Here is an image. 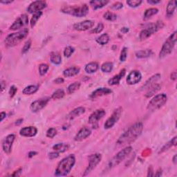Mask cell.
Wrapping results in <instances>:
<instances>
[{
  "instance_id": "obj_1",
  "label": "cell",
  "mask_w": 177,
  "mask_h": 177,
  "mask_svg": "<svg viewBox=\"0 0 177 177\" xmlns=\"http://www.w3.org/2000/svg\"><path fill=\"white\" fill-rule=\"evenodd\" d=\"M142 129L143 125L142 123H135L119 137L116 145L119 147H122L134 142L141 136Z\"/></svg>"
},
{
  "instance_id": "obj_2",
  "label": "cell",
  "mask_w": 177,
  "mask_h": 177,
  "mask_svg": "<svg viewBox=\"0 0 177 177\" xmlns=\"http://www.w3.org/2000/svg\"><path fill=\"white\" fill-rule=\"evenodd\" d=\"M76 163V157L73 154H71L60 161L55 171V175L57 176H67L70 173Z\"/></svg>"
},
{
  "instance_id": "obj_3",
  "label": "cell",
  "mask_w": 177,
  "mask_h": 177,
  "mask_svg": "<svg viewBox=\"0 0 177 177\" xmlns=\"http://www.w3.org/2000/svg\"><path fill=\"white\" fill-rule=\"evenodd\" d=\"M61 11L76 17H83L89 13V6L85 4L80 6H65L61 9Z\"/></svg>"
},
{
  "instance_id": "obj_4",
  "label": "cell",
  "mask_w": 177,
  "mask_h": 177,
  "mask_svg": "<svg viewBox=\"0 0 177 177\" xmlns=\"http://www.w3.org/2000/svg\"><path fill=\"white\" fill-rule=\"evenodd\" d=\"M28 34V30L27 28H24L17 33L10 34L5 39V45L7 47H13L16 46L27 37Z\"/></svg>"
},
{
  "instance_id": "obj_5",
  "label": "cell",
  "mask_w": 177,
  "mask_h": 177,
  "mask_svg": "<svg viewBox=\"0 0 177 177\" xmlns=\"http://www.w3.org/2000/svg\"><path fill=\"white\" fill-rule=\"evenodd\" d=\"M176 43V31H174V32L169 37L167 40L164 42V44H163L162 49H161L159 53V57L163 58L170 55L171 51H172Z\"/></svg>"
},
{
  "instance_id": "obj_6",
  "label": "cell",
  "mask_w": 177,
  "mask_h": 177,
  "mask_svg": "<svg viewBox=\"0 0 177 177\" xmlns=\"http://www.w3.org/2000/svg\"><path fill=\"white\" fill-rule=\"evenodd\" d=\"M131 151L132 147L131 146L126 147L125 148L120 150L119 152H118L117 154L110 160L109 164H108V168L112 169L116 167V166H117L118 165H119L122 161H123L128 157V155L130 154Z\"/></svg>"
},
{
  "instance_id": "obj_7",
  "label": "cell",
  "mask_w": 177,
  "mask_h": 177,
  "mask_svg": "<svg viewBox=\"0 0 177 177\" xmlns=\"http://www.w3.org/2000/svg\"><path fill=\"white\" fill-rule=\"evenodd\" d=\"M168 97L165 94H160L155 96L150 100L147 109L150 112H154L159 109L164 105L167 102Z\"/></svg>"
},
{
  "instance_id": "obj_8",
  "label": "cell",
  "mask_w": 177,
  "mask_h": 177,
  "mask_svg": "<svg viewBox=\"0 0 177 177\" xmlns=\"http://www.w3.org/2000/svg\"><path fill=\"white\" fill-rule=\"evenodd\" d=\"M163 26V23L161 22H157V23L154 24H150L147 26L146 28L143 29L141 31V32L140 33L139 38L141 41L145 40L147 38H149L152 34L155 33L156 32L162 28Z\"/></svg>"
},
{
  "instance_id": "obj_9",
  "label": "cell",
  "mask_w": 177,
  "mask_h": 177,
  "mask_svg": "<svg viewBox=\"0 0 177 177\" xmlns=\"http://www.w3.org/2000/svg\"><path fill=\"white\" fill-rule=\"evenodd\" d=\"M102 160V155L100 154H94L89 156V165L84 171V176H87L91 171L96 168Z\"/></svg>"
},
{
  "instance_id": "obj_10",
  "label": "cell",
  "mask_w": 177,
  "mask_h": 177,
  "mask_svg": "<svg viewBox=\"0 0 177 177\" xmlns=\"http://www.w3.org/2000/svg\"><path fill=\"white\" fill-rule=\"evenodd\" d=\"M122 112H123L122 107L117 108V109L113 112L112 115L106 120V122H105L104 125L105 129H108L112 128V127L118 122V120L120 119V116L122 115Z\"/></svg>"
},
{
  "instance_id": "obj_11",
  "label": "cell",
  "mask_w": 177,
  "mask_h": 177,
  "mask_svg": "<svg viewBox=\"0 0 177 177\" xmlns=\"http://www.w3.org/2000/svg\"><path fill=\"white\" fill-rule=\"evenodd\" d=\"M105 114H106V112H105L104 109H99L96 110L89 116V123L91 124L92 127H93V128H97L98 127V121L100 119H102V118L104 117Z\"/></svg>"
},
{
  "instance_id": "obj_12",
  "label": "cell",
  "mask_w": 177,
  "mask_h": 177,
  "mask_svg": "<svg viewBox=\"0 0 177 177\" xmlns=\"http://www.w3.org/2000/svg\"><path fill=\"white\" fill-rule=\"evenodd\" d=\"M49 100L50 98L49 97L42 98L37 100L31 103L30 106V109L32 112L34 113L38 112L46 106V105L49 103Z\"/></svg>"
},
{
  "instance_id": "obj_13",
  "label": "cell",
  "mask_w": 177,
  "mask_h": 177,
  "mask_svg": "<svg viewBox=\"0 0 177 177\" xmlns=\"http://www.w3.org/2000/svg\"><path fill=\"white\" fill-rule=\"evenodd\" d=\"M15 136L14 134H9L4 139L2 142V149L6 154H10L12 151V146L15 141Z\"/></svg>"
},
{
  "instance_id": "obj_14",
  "label": "cell",
  "mask_w": 177,
  "mask_h": 177,
  "mask_svg": "<svg viewBox=\"0 0 177 177\" xmlns=\"http://www.w3.org/2000/svg\"><path fill=\"white\" fill-rule=\"evenodd\" d=\"M47 4L45 1H35L31 3L27 9V11L29 13H34L41 11L42 10L45 9Z\"/></svg>"
},
{
  "instance_id": "obj_15",
  "label": "cell",
  "mask_w": 177,
  "mask_h": 177,
  "mask_svg": "<svg viewBox=\"0 0 177 177\" xmlns=\"http://www.w3.org/2000/svg\"><path fill=\"white\" fill-rule=\"evenodd\" d=\"M28 17L26 15H22L19 17L17 19L13 22V24L10 26V30L11 31H16L18 29L21 28L23 26L28 24Z\"/></svg>"
},
{
  "instance_id": "obj_16",
  "label": "cell",
  "mask_w": 177,
  "mask_h": 177,
  "mask_svg": "<svg viewBox=\"0 0 177 177\" xmlns=\"http://www.w3.org/2000/svg\"><path fill=\"white\" fill-rule=\"evenodd\" d=\"M142 78V75L140 71L134 70L131 71L130 73H129V75L127 77V83L129 85H134V84H136L137 83H138L141 80Z\"/></svg>"
},
{
  "instance_id": "obj_17",
  "label": "cell",
  "mask_w": 177,
  "mask_h": 177,
  "mask_svg": "<svg viewBox=\"0 0 177 177\" xmlns=\"http://www.w3.org/2000/svg\"><path fill=\"white\" fill-rule=\"evenodd\" d=\"M95 24L94 21L85 20L75 24L73 25V28L78 31H85L91 28Z\"/></svg>"
},
{
  "instance_id": "obj_18",
  "label": "cell",
  "mask_w": 177,
  "mask_h": 177,
  "mask_svg": "<svg viewBox=\"0 0 177 177\" xmlns=\"http://www.w3.org/2000/svg\"><path fill=\"white\" fill-rule=\"evenodd\" d=\"M38 133V129L35 127H25L20 129V134L24 137H33Z\"/></svg>"
},
{
  "instance_id": "obj_19",
  "label": "cell",
  "mask_w": 177,
  "mask_h": 177,
  "mask_svg": "<svg viewBox=\"0 0 177 177\" xmlns=\"http://www.w3.org/2000/svg\"><path fill=\"white\" fill-rule=\"evenodd\" d=\"M91 129L84 127L82 128L78 132V134H76V136H75L74 140L78 142L82 141H83V140L86 139L87 138H88V137L91 135Z\"/></svg>"
},
{
  "instance_id": "obj_20",
  "label": "cell",
  "mask_w": 177,
  "mask_h": 177,
  "mask_svg": "<svg viewBox=\"0 0 177 177\" xmlns=\"http://www.w3.org/2000/svg\"><path fill=\"white\" fill-rule=\"evenodd\" d=\"M160 77H161V76L160 74H159V73H157V74L152 76V77L149 78V79H148V80L146 81V83H145L141 87V89H140V90L142 91V90H145V89H149V88H151V87L153 85H154L159 80Z\"/></svg>"
},
{
  "instance_id": "obj_21",
  "label": "cell",
  "mask_w": 177,
  "mask_h": 177,
  "mask_svg": "<svg viewBox=\"0 0 177 177\" xmlns=\"http://www.w3.org/2000/svg\"><path fill=\"white\" fill-rule=\"evenodd\" d=\"M112 93V91L110 89L105 88V87H102V88H98L93 91L90 95L91 98H96L101 97L103 96H106V95L110 94Z\"/></svg>"
},
{
  "instance_id": "obj_22",
  "label": "cell",
  "mask_w": 177,
  "mask_h": 177,
  "mask_svg": "<svg viewBox=\"0 0 177 177\" xmlns=\"http://www.w3.org/2000/svg\"><path fill=\"white\" fill-rule=\"evenodd\" d=\"M84 113H85V108L83 107H79L78 108H76L73 111H71L68 114L67 118L68 120H71L75 119L76 118L79 117V116L83 115Z\"/></svg>"
},
{
  "instance_id": "obj_23",
  "label": "cell",
  "mask_w": 177,
  "mask_h": 177,
  "mask_svg": "<svg viewBox=\"0 0 177 177\" xmlns=\"http://www.w3.org/2000/svg\"><path fill=\"white\" fill-rule=\"evenodd\" d=\"M125 73L126 70L125 68H123V69L120 71V73H118V74L114 76L113 78L109 79V81H108V83H109V85H116V84H118L120 83L121 79L125 76Z\"/></svg>"
},
{
  "instance_id": "obj_24",
  "label": "cell",
  "mask_w": 177,
  "mask_h": 177,
  "mask_svg": "<svg viewBox=\"0 0 177 177\" xmlns=\"http://www.w3.org/2000/svg\"><path fill=\"white\" fill-rule=\"evenodd\" d=\"M80 69L79 67H70V68H67V69H65L64 71H63V75L67 78L73 77V76L78 75L79 72H80Z\"/></svg>"
},
{
  "instance_id": "obj_25",
  "label": "cell",
  "mask_w": 177,
  "mask_h": 177,
  "mask_svg": "<svg viewBox=\"0 0 177 177\" xmlns=\"http://www.w3.org/2000/svg\"><path fill=\"white\" fill-rule=\"evenodd\" d=\"M108 3H109V1H107V0H94L89 2V4L94 10L101 9L106 6Z\"/></svg>"
},
{
  "instance_id": "obj_26",
  "label": "cell",
  "mask_w": 177,
  "mask_h": 177,
  "mask_svg": "<svg viewBox=\"0 0 177 177\" xmlns=\"http://www.w3.org/2000/svg\"><path fill=\"white\" fill-rule=\"evenodd\" d=\"M99 68V65L97 62H90L85 66L84 70L87 73H94L96 72Z\"/></svg>"
},
{
  "instance_id": "obj_27",
  "label": "cell",
  "mask_w": 177,
  "mask_h": 177,
  "mask_svg": "<svg viewBox=\"0 0 177 177\" xmlns=\"http://www.w3.org/2000/svg\"><path fill=\"white\" fill-rule=\"evenodd\" d=\"M50 60L53 63V64L58 65L61 64L62 62V57L60 53L57 52H52L51 55H50Z\"/></svg>"
},
{
  "instance_id": "obj_28",
  "label": "cell",
  "mask_w": 177,
  "mask_h": 177,
  "mask_svg": "<svg viewBox=\"0 0 177 177\" xmlns=\"http://www.w3.org/2000/svg\"><path fill=\"white\" fill-rule=\"evenodd\" d=\"M158 13V10L157 9H156V8H151V9H147L144 13L143 20L145 21L148 20L152 16L157 15Z\"/></svg>"
},
{
  "instance_id": "obj_29",
  "label": "cell",
  "mask_w": 177,
  "mask_h": 177,
  "mask_svg": "<svg viewBox=\"0 0 177 177\" xmlns=\"http://www.w3.org/2000/svg\"><path fill=\"white\" fill-rule=\"evenodd\" d=\"M153 54V52L151 49H145L141 50L136 53V56L138 58H146L151 56Z\"/></svg>"
},
{
  "instance_id": "obj_30",
  "label": "cell",
  "mask_w": 177,
  "mask_h": 177,
  "mask_svg": "<svg viewBox=\"0 0 177 177\" xmlns=\"http://www.w3.org/2000/svg\"><path fill=\"white\" fill-rule=\"evenodd\" d=\"M39 87L38 85H29L25 87L22 91V94L24 95H32L38 91Z\"/></svg>"
},
{
  "instance_id": "obj_31",
  "label": "cell",
  "mask_w": 177,
  "mask_h": 177,
  "mask_svg": "<svg viewBox=\"0 0 177 177\" xmlns=\"http://www.w3.org/2000/svg\"><path fill=\"white\" fill-rule=\"evenodd\" d=\"M53 149L58 153H63L68 149V145L66 143H58L53 145Z\"/></svg>"
},
{
  "instance_id": "obj_32",
  "label": "cell",
  "mask_w": 177,
  "mask_h": 177,
  "mask_svg": "<svg viewBox=\"0 0 177 177\" xmlns=\"http://www.w3.org/2000/svg\"><path fill=\"white\" fill-rule=\"evenodd\" d=\"M160 89V85L158 84H155L154 85H153L151 88L148 89V91L147 92V94H145V97L149 98L152 96L153 95H154L156 93L159 91Z\"/></svg>"
},
{
  "instance_id": "obj_33",
  "label": "cell",
  "mask_w": 177,
  "mask_h": 177,
  "mask_svg": "<svg viewBox=\"0 0 177 177\" xmlns=\"http://www.w3.org/2000/svg\"><path fill=\"white\" fill-rule=\"evenodd\" d=\"M109 41V36L107 33H104L100 35L96 39V42L98 44H100V45H105L107 44Z\"/></svg>"
},
{
  "instance_id": "obj_34",
  "label": "cell",
  "mask_w": 177,
  "mask_h": 177,
  "mask_svg": "<svg viewBox=\"0 0 177 177\" xmlns=\"http://www.w3.org/2000/svg\"><path fill=\"white\" fill-rule=\"evenodd\" d=\"M176 1L169 2L167 6V10H166V11H167L168 17H171V15H173L174 10H175L176 9Z\"/></svg>"
},
{
  "instance_id": "obj_35",
  "label": "cell",
  "mask_w": 177,
  "mask_h": 177,
  "mask_svg": "<svg viewBox=\"0 0 177 177\" xmlns=\"http://www.w3.org/2000/svg\"><path fill=\"white\" fill-rule=\"evenodd\" d=\"M80 83H79V82H75V83H73L72 84H71L68 87V94H73L74 92H76L77 90H78L79 89H80Z\"/></svg>"
},
{
  "instance_id": "obj_36",
  "label": "cell",
  "mask_w": 177,
  "mask_h": 177,
  "mask_svg": "<svg viewBox=\"0 0 177 177\" xmlns=\"http://www.w3.org/2000/svg\"><path fill=\"white\" fill-rule=\"evenodd\" d=\"M42 15V11H39L38 13H34L32 18H31V22H30V25H31V28H33L34 26H35L36 23L38 22V21L39 20V18Z\"/></svg>"
},
{
  "instance_id": "obj_37",
  "label": "cell",
  "mask_w": 177,
  "mask_h": 177,
  "mask_svg": "<svg viewBox=\"0 0 177 177\" xmlns=\"http://www.w3.org/2000/svg\"><path fill=\"white\" fill-rule=\"evenodd\" d=\"M65 96V93L63 89H57L55 91H54L53 93L51 96V98L53 100H58V99H61L63 97Z\"/></svg>"
},
{
  "instance_id": "obj_38",
  "label": "cell",
  "mask_w": 177,
  "mask_h": 177,
  "mask_svg": "<svg viewBox=\"0 0 177 177\" xmlns=\"http://www.w3.org/2000/svg\"><path fill=\"white\" fill-rule=\"evenodd\" d=\"M103 17L106 20L110 21V22H113V21H115L117 19V15L113 12L107 11L103 15Z\"/></svg>"
},
{
  "instance_id": "obj_39",
  "label": "cell",
  "mask_w": 177,
  "mask_h": 177,
  "mask_svg": "<svg viewBox=\"0 0 177 177\" xmlns=\"http://www.w3.org/2000/svg\"><path fill=\"white\" fill-rule=\"evenodd\" d=\"M113 67V63L105 62L101 66V71L104 73H110Z\"/></svg>"
},
{
  "instance_id": "obj_40",
  "label": "cell",
  "mask_w": 177,
  "mask_h": 177,
  "mask_svg": "<svg viewBox=\"0 0 177 177\" xmlns=\"http://www.w3.org/2000/svg\"><path fill=\"white\" fill-rule=\"evenodd\" d=\"M49 68V65L47 64H41L39 66V73L40 76H44L47 73Z\"/></svg>"
},
{
  "instance_id": "obj_41",
  "label": "cell",
  "mask_w": 177,
  "mask_h": 177,
  "mask_svg": "<svg viewBox=\"0 0 177 177\" xmlns=\"http://www.w3.org/2000/svg\"><path fill=\"white\" fill-rule=\"evenodd\" d=\"M142 2L141 0H129V1H127V4L129 7L136 8L142 4Z\"/></svg>"
},
{
  "instance_id": "obj_42",
  "label": "cell",
  "mask_w": 177,
  "mask_h": 177,
  "mask_svg": "<svg viewBox=\"0 0 177 177\" xmlns=\"http://www.w3.org/2000/svg\"><path fill=\"white\" fill-rule=\"evenodd\" d=\"M75 51V49L71 46H68L66 47L64 50V55L66 57H69L71 56V55Z\"/></svg>"
},
{
  "instance_id": "obj_43",
  "label": "cell",
  "mask_w": 177,
  "mask_h": 177,
  "mask_svg": "<svg viewBox=\"0 0 177 177\" xmlns=\"http://www.w3.org/2000/svg\"><path fill=\"white\" fill-rule=\"evenodd\" d=\"M127 53H128V49L126 48V47H124L122 51L120 53V62H125L127 57Z\"/></svg>"
},
{
  "instance_id": "obj_44",
  "label": "cell",
  "mask_w": 177,
  "mask_h": 177,
  "mask_svg": "<svg viewBox=\"0 0 177 177\" xmlns=\"http://www.w3.org/2000/svg\"><path fill=\"white\" fill-rule=\"evenodd\" d=\"M103 29H104V24L102 23H99L96 28L92 29L90 31V33H100L102 32Z\"/></svg>"
},
{
  "instance_id": "obj_45",
  "label": "cell",
  "mask_w": 177,
  "mask_h": 177,
  "mask_svg": "<svg viewBox=\"0 0 177 177\" xmlns=\"http://www.w3.org/2000/svg\"><path fill=\"white\" fill-rule=\"evenodd\" d=\"M57 134V130L55 128H50L46 131V136L48 138H53L56 136Z\"/></svg>"
},
{
  "instance_id": "obj_46",
  "label": "cell",
  "mask_w": 177,
  "mask_h": 177,
  "mask_svg": "<svg viewBox=\"0 0 177 177\" xmlns=\"http://www.w3.org/2000/svg\"><path fill=\"white\" fill-rule=\"evenodd\" d=\"M31 46V39H28V41L26 42V43L24 44V46H23V48L22 49V53L24 54L26 52H28V51L30 49Z\"/></svg>"
},
{
  "instance_id": "obj_47",
  "label": "cell",
  "mask_w": 177,
  "mask_h": 177,
  "mask_svg": "<svg viewBox=\"0 0 177 177\" xmlns=\"http://www.w3.org/2000/svg\"><path fill=\"white\" fill-rule=\"evenodd\" d=\"M17 88L14 85H13L10 87V90H9V95H10V97L11 98H13L15 96V95L17 93Z\"/></svg>"
},
{
  "instance_id": "obj_48",
  "label": "cell",
  "mask_w": 177,
  "mask_h": 177,
  "mask_svg": "<svg viewBox=\"0 0 177 177\" xmlns=\"http://www.w3.org/2000/svg\"><path fill=\"white\" fill-rule=\"evenodd\" d=\"M123 7V4L121 2H116V3H114L111 6V9L113 10H119L122 9Z\"/></svg>"
},
{
  "instance_id": "obj_49",
  "label": "cell",
  "mask_w": 177,
  "mask_h": 177,
  "mask_svg": "<svg viewBox=\"0 0 177 177\" xmlns=\"http://www.w3.org/2000/svg\"><path fill=\"white\" fill-rule=\"evenodd\" d=\"M172 146H173V145H172V144H171V141H170V142H168L167 144L165 145L164 146H163V147H162V149H161L160 150L159 154H160V153L164 152L165 151H166V150H168L169 148H170V147H172Z\"/></svg>"
},
{
  "instance_id": "obj_50",
  "label": "cell",
  "mask_w": 177,
  "mask_h": 177,
  "mask_svg": "<svg viewBox=\"0 0 177 177\" xmlns=\"http://www.w3.org/2000/svg\"><path fill=\"white\" fill-rule=\"evenodd\" d=\"M59 154H60V153H58V152H55V151L49 153V159L53 160V159H55V158H57L58 157H59Z\"/></svg>"
},
{
  "instance_id": "obj_51",
  "label": "cell",
  "mask_w": 177,
  "mask_h": 177,
  "mask_svg": "<svg viewBox=\"0 0 177 177\" xmlns=\"http://www.w3.org/2000/svg\"><path fill=\"white\" fill-rule=\"evenodd\" d=\"M65 80L62 78H57L53 80V83L55 84H62L64 83Z\"/></svg>"
},
{
  "instance_id": "obj_52",
  "label": "cell",
  "mask_w": 177,
  "mask_h": 177,
  "mask_svg": "<svg viewBox=\"0 0 177 177\" xmlns=\"http://www.w3.org/2000/svg\"><path fill=\"white\" fill-rule=\"evenodd\" d=\"M22 168H20L19 170H17L16 171H14V173H13V174H11V176H20V174L21 173H22Z\"/></svg>"
},
{
  "instance_id": "obj_53",
  "label": "cell",
  "mask_w": 177,
  "mask_h": 177,
  "mask_svg": "<svg viewBox=\"0 0 177 177\" xmlns=\"http://www.w3.org/2000/svg\"><path fill=\"white\" fill-rule=\"evenodd\" d=\"M147 2L148 4H159V3H160V0H147Z\"/></svg>"
},
{
  "instance_id": "obj_54",
  "label": "cell",
  "mask_w": 177,
  "mask_h": 177,
  "mask_svg": "<svg viewBox=\"0 0 177 177\" xmlns=\"http://www.w3.org/2000/svg\"><path fill=\"white\" fill-rule=\"evenodd\" d=\"M6 83H5V82L4 80H2L1 81V90L2 92H3V91L4 90V89L6 88Z\"/></svg>"
},
{
  "instance_id": "obj_55",
  "label": "cell",
  "mask_w": 177,
  "mask_h": 177,
  "mask_svg": "<svg viewBox=\"0 0 177 177\" xmlns=\"http://www.w3.org/2000/svg\"><path fill=\"white\" fill-rule=\"evenodd\" d=\"M176 77H177V74H176V71H174V72L171 73V80H175L176 79Z\"/></svg>"
},
{
  "instance_id": "obj_56",
  "label": "cell",
  "mask_w": 177,
  "mask_h": 177,
  "mask_svg": "<svg viewBox=\"0 0 177 177\" xmlns=\"http://www.w3.org/2000/svg\"><path fill=\"white\" fill-rule=\"evenodd\" d=\"M176 139H177V137L176 136H174V138L171 139V144H172L173 146H176V143H177V142H176Z\"/></svg>"
},
{
  "instance_id": "obj_57",
  "label": "cell",
  "mask_w": 177,
  "mask_h": 177,
  "mask_svg": "<svg viewBox=\"0 0 177 177\" xmlns=\"http://www.w3.org/2000/svg\"><path fill=\"white\" fill-rule=\"evenodd\" d=\"M154 176V172H153V170H152V168L151 167L150 168H149V171H148V174H147V176Z\"/></svg>"
},
{
  "instance_id": "obj_58",
  "label": "cell",
  "mask_w": 177,
  "mask_h": 177,
  "mask_svg": "<svg viewBox=\"0 0 177 177\" xmlns=\"http://www.w3.org/2000/svg\"><path fill=\"white\" fill-rule=\"evenodd\" d=\"M154 175L156 176H160L161 175H162V170H161V169H159V170L157 171V173H156Z\"/></svg>"
},
{
  "instance_id": "obj_59",
  "label": "cell",
  "mask_w": 177,
  "mask_h": 177,
  "mask_svg": "<svg viewBox=\"0 0 177 177\" xmlns=\"http://www.w3.org/2000/svg\"><path fill=\"white\" fill-rule=\"evenodd\" d=\"M23 118H21V119H19V120H16V122H15V125H21V124L22 123V122H23Z\"/></svg>"
},
{
  "instance_id": "obj_60",
  "label": "cell",
  "mask_w": 177,
  "mask_h": 177,
  "mask_svg": "<svg viewBox=\"0 0 177 177\" xmlns=\"http://www.w3.org/2000/svg\"><path fill=\"white\" fill-rule=\"evenodd\" d=\"M128 31H129V28H127V27H123V28H122V29H121V32L123 33H127Z\"/></svg>"
},
{
  "instance_id": "obj_61",
  "label": "cell",
  "mask_w": 177,
  "mask_h": 177,
  "mask_svg": "<svg viewBox=\"0 0 177 177\" xmlns=\"http://www.w3.org/2000/svg\"><path fill=\"white\" fill-rule=\"evenodd\" d=\"M6 113L5 112H2L1 113V121H3V120L5 118H6Z\"/></svg>"
},
{
  "instance_id": "obj_62",
  "label": "cell",
  "mask_w": 177,
  "mask_h": 177,
  "mask_svg": "<svg viewBox=\"0 0 177 177\" xmlns=\"http://www.w3.org/2000/svg\"><path fill=\"white\" fill-rule=\"evenodd\" d=\"M36 154H37V152H30L28 154V157L31 158V157H33V156H35Z\"/></svg>"
},
{
  "instance_id": "obj_63",
  "label": "cell",
  "mask_w": 177,
  "mask_h": 177,
  "mask_svg": "<svg viewBox=\"0 0 177 177\" xmlns=\"http://www.w3.org/2000/svg\"><path fill=\"white\" fill-rule=\"evenodd\" d=\"M13 1H1V4H11L13 3Z\"/></svg>"
},
{
  "instance_id": "obj_64",
  "label": "cell",
  "mask_w": 177,
  "mask_h": 177,
  "mask_svg": "<svg viewBox=\"0 0 177 177\" xmlns=\"http://www.w3.org/2000/svg\"><path fill=\"white\" fill-rule=\"evenodd\" d=\"M176 157H177V156H176V154H175L174 155V157H173V163H174V164H176V163H177V161H176Z\"/></svg>"
}]
</instances>
